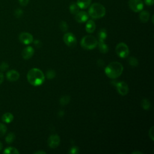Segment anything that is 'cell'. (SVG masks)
I'll use <instances>...</instances> for the list:
<instances>
[{"instance_id":"6da1fadb","label":"cell","mask_w":154,"mask_h":154,"mask_svg":"<svg viewBox=\"0 0 154 154\" xmlns=\"http://www.w3.org/2000/svg\"><path fill=\"white\" fill-rule=\"evenodd\" d=\"M26 77L28 82L33 86L40 85L43 84L45 78L43 72L37 68L30 69L27 73Z\"/></svg>"},{"instance_id":"7a4b0ae2","label":"cell","mask_w":154,"mask_h":154,"mask_svg":"<svg viewBox=\"0 0 154 154\" xmlns=\"http://www.w3.org/2000/svg\"><path fill=\"white\" fill-rule=\"evenodd\" d=\"M123 70L122 64L118 61H112L109 63L105 68V73L111 79H116L119 77Z\"/></svg>"},{"instance_id":"3957f363","label":"cell","mask_w":154,"mask_h":154,"mask_svg":"<svg viewBox=\"0 0 154 154\" xmlns=\"http://www.w3.org/2000/svg\"><path fill=\"white\" fill-rule=\"evenodd\" d=\"M106 13L105 8L99 3H93L90 7L88 14L93 19H99L103 17Z\"/></svg>"},{"instance_id":"277c9868","label":"cell","mask_w":154,"mask_h":154,"mask_svg":"<svg viewBox=\"0 0 154 154\" xmlns=\"http://www.w3.org/2000/svg\"><path fill=\"white\" fill-rule=\"evenodd\" d=\"M97 43L98 42L95 37L91 35H87L81 39V46L85 49L91 50L97 46Z\"/></svg>"},{"instance_id":"5b68a950","label":"cell","mask_w":154,"mask_h":154,"mask_svg":"<svg viewBox=\"0 0 154 154\" xmlns=\"http://www.w3.org/2000/svg\"><path fill=\"white\" fill-rule=\"evenodd\" d=\"M116 52L117 55L122 58L127 57L129 54V48L127 45L123 42L118 43L116 47Z\"/></svg>"},{"instance_id":"8992f818","label":"cell","mask_w":154,"mask_h":154,"mask_svg":"<svg viewBox=\"0 0 154 154\" xmlns=\"http://www.w3.org/2000/svg\"><path fill=\"white\" fill-rule=\"evenodd\" d=\"M111 84L116 86L118 93L122 96L126 95L129 92V87L128 84L124 81L117 82V81H111Z\"/></svg>"},{"instance_id":"52a82bcc","label":"cell","mask_w":154,"mask_h":154,"mask_svg":"<svg viewBox=\"0 0 154 154\" xmlns=\"http://www.w3.org/2000/svg\"><path fill=\"white\" fill-rule=\"evenodd\" d=\"M63 40L65 44L69 47L73 48L76 44V38L72 32H66L63 36Z\"/></svg>"},{"instance_id":"ba28073f","label":"cell","mask_w":154,"mask_h":154,"mask_svg":"<svg viewBox=\"0 0 154 154\" xmlns=\"http://www.w3.org/2000/svg\"><path fill=\"white\" fill-rule=\"evenodd\" d=\"M129 8L134 12H139L143 8V2L141 0H129Z\"/></svg>"},{"instance_id":"9c48e42d","label":"cell","mask_w":154,"mask_h":154,"mask_svg":"<svg viewBox=\"0 0 154 154\" xmlns=\"http://www.w3.org/2000/svg\"><path fill=\"white\" fill-rule=\"evenodd\" d=\"M60 143V138L57 134H53L51 135L48 140V146L52 148L55 149L57 147Z\"/></svg>"},{"instance_id":"30bf717a","label":"cell","mask_w":154,"mask_h":154,"mask_svg":"<svg viewBox=\"0 0 154 154\" xmlns=\"http://www.w3.org/2000/svg\"><path fill=\"white\" fill-rule=\"evenodd\" d=\"M19 39L20 42L25 45H29L33 42L32 35L30 33L26 32L20 33L19 36Z\"/></svg>"},{"instance_id":"8fae6325","label":"cell","mask_w":154,"mask_h":154,"mask_svg":"<svg viewBox=\"0 0 154 154\" xmlns=\"http://www.w3.org/2000/svg\"><path fill=\"white\" fill-rule=\"evenodd\" d=\"M34 54V49L31 46H27L22 52V56L25 60L31 58Z\"/></svg>"},{"instance_id":"7c38bea8","label":"cell","mask_w":154,"mask_h":154,"mask_svg":"<svg viewBox=\"0 0 154 154\" xmlns=\"http://www.w3.org/2000/svg\"><path fill=\"white\" fill-rule=\"evenodd\" d=\"M19 76L20 75L19 72L15 70H9L6 74L7 79L10 82L16 81L19 78Z\"/></svg>"},{"instance_id":"4fadbf2b","label":"cell","mask_w":154,"mask_h":154,"mask_svg":"<svg viewBox=\"0 0 154 154\" xmlns=\"http://www.w3.org/2000/svg\"><path fill=\"white\" fill-rule=\"evenodd\" d=\"M88 19V14L84 11H78L75 14V20L79 23H84Z\"/></svg>"},{"instance_id":"5bb4252c","label":"cell","mask_w":154,"mask_h":154,"mask_svg":"<svg viewBox=\"0 0 154 154\" xmlns=\"http://www.w3.org/2000/svg\"><path fill=\"white\" fill-rule=\"evenodd\" d=\"M96 29V24L93 20H89L87 21L85 25V30L88 33H92Z\"/></svg>"},{"instance_id":"9a60e30c","label":"cell","mask_w":154,"mask_h":154,"mask_svg":"<svg viewBox=\"0 0 154 154\" xmlns=\"http://www.w3.org/2000/svg\"><path fill=\"white\" fill-rule=\"evenodd\" d=\"M150 17V13L146 11V10H144L142 11L139 15V18L140 20H141V22H142L143 23H146L147 22Z\"/></svg>"},{"instance_id":"2e32d148","label":"cell","mask_w":154,"mask_h":154,"mask_svg":"<svg viewBox=\"0 0 154 154\" xmlns=\"http://www.w3.org/2000/svg\"><path fill=\"white\" fill-rule=\"evenodd\" d=\"M91 0H77V4L79 8L85 9L87 8L91 3Z\"/></svg>"},{"instance_id":"e0dca14e","label":"cell","mask_w":154,"mask_h":154,"mask_svg":"<svg viewBox=\"0 0 154 154\" xmlns=\"http://www.w3.org/2000/svg\"><path fill=\"white\" fill-rule=\"evenodd\" d=\"M13 120V115L10 112H6L2 116V120L7 123L11 122Z\"/></svg>"},{"instance_id":"ac0fdd59","label":"cell","mask_w":154,"mask_h":154,"mask_svg":"<svg viewBox=\"0 0 154 154\" xmlns=\"http://www.w3.org/2000/svg\"><path fill=\"white\" fill-rule=\"evenodd\" d=\"M97 45H98L99 49L100 52L103 54H106L108 52V45L106 43H105L104 42L99 41V42L97 43Z\"/></svg>"},{"instance_id":"d6986e66","label":"cell","mask_w":154,"mask_h":154,"mask_svg":"<svg viewBox=\"0 0 154 154\" xmlns=\"http://www.w3.org/2000/svg\"><path fill=\"white\" fill-rule=\"evenodd\" d=\"M107 37V32L105 29H101L98 32V38L99 41L100 42H104L106 38Z\"/></svg>"},{"instance_id":"ffe728a7","label":"cell","mask_w":154,"mask_h":154,"mask_svg":"<svg viewBox=\"0 0 154 154\" xmlns=\"http://www.w3.org/2000/svg\"><path fill=\"white\" fill-rule=\"evenodd\" d=\"M79 10V7H78V4L75 2H72L69 6V10L71 14H76Z\"/></svg>"},{"instance_id":"44dd1931","label":"cell","mask_w":154,"mask_h":154,"mask_svg":"<svg viewBox=\"0 0 154 154\" xmlns=\"http://www.w3.org/2000/svg\"><path fill=\"white\" fill-rule=\"evenodd\" d=\"M3 153L5 154H19V152L15 147H8L4 150Z\"/></svg>"},{"instance_id":"7402d4cb","label":"cell","mask_w":154,"mask_h":154,"mask_svg":"<svg viewBox=\"0 0 154 154\" xmlns=\"http://www.w3.org/2000/svg\"><path fill=\"white\" fill-rule=\"evenodd\" d=\"M70 100V97L67 95L62 96L60 99V103L62 106H65L69 103Z\"/></svg>"},{"instance_id":"603a6c76","label":"cell","mask_w":154,"mask_h":154,"mask_svg":"<svg viewBox=\"0 0 154 154\" xmlns=\"http://www.w3.org/2000/svg\"><path fill=\"white\" fill-rule=\"evenodd\" d=\"M141 106L142 108L144 109H148L150 108V106H151V103H150V102L149 99H143L142 100H141Z\"/></svg>"},{"instance_id":"cb8c5ba5","label":"cell","mask_w":154,"mask_h":154,"mask_svg":"<svg viewBox=\"0 0 154 154\" xmlns=\"http://www.w3.org/2000/svg\"><path fill=\"white\" fill-rule=\"evenodd\" d=\"M15 139V135L14 133L10 132L5 137V141L8 143V144H11V143H13Z\"/></svg>"},{"instance_id":"d4e9b609","label":"cell","mask_w":154,"mask_h":154,"mask_svg":"<svg viewBox=\"0 0 154 154\" xmlns=\"http://www.w3.org/2000/svg\"><path fill=\"white\" fill-rule=\"evenodd\" d=\"M128 62L129 64L132 66V67H136L138 64V60L134 57H131L128 58Z\"/></svg>"},{"instance_id":"484cf974","label":"cell","mask_w":154,"mask_h":154,"mask_svg":"<svg viewBox=\"0 0 154 154\" xmlns=\"http://www.w3.org/2000/svg\"><path fill=\"white\" fill-rule=\"evenodd\" d=\"M56 73L54 70H49L46 72V77L48 79H51L55 77Z\"/></svg>"},{"instance_id":"4316f807","label":"cell","mask_w":154,"mask_h":154,"mask_svg":"<svg viewBox=\"0 0 154 154\" xmlns=\"http://www.w3.org/2000/svg\"><path fill=\"white\" fill-rule=\"evenodd\" d=\"M7 130V126L2 123H0V138L5 134Z\"/></svg>"},{"instance_id":"83f0119b","label":"cell","mask_w":154,"mask_h":154,"mask_svg":"<svg viewBox=\"0 0 154 154\" xmlns=\"http://www.w3.org/2000/svg\"><path fill=\"white\" fill-rule=\"evenodd\" d=\"M60 28L63 32L67 31V29H68V25H67V23L65 21H61L60 23Z\"/></svg>"},{"instance_id":"f1b7e54d","label":"cell","mask_w":154,"mask_h":154,"mask_svg":"<svg viewBox=\"0 0 154 154\" xmlns=\"http://www.w3.org/2000/svg\"><path fill=\"white\" fill-rule=\"evenodd\" d=\"M8 68V64L5 62H2L0 65V70L2 72L5 71Z\"/></svg>"},{"instance_id":"f546056e","label":"cell","mask_w":154,"mask_h":154,"mask_svg":"<svg viewBox=\"0 0 154 154\" xmlns=\"http://www.w3.org/2000/svg\"><path fill=\"white\" fill-rule=\"evenodd\" d=\"M149 136L150 138L153 141L154 140V127L152 126L149 131Z\"/></svg>"},{"instance_id":"4dcf8cb0","label":"cell","mask_w":154,"mask_h":154,"mask_svg":"<svg viewBox=\"0 0 154 154\" xmlns=\"http://www.w3.org/2000/svg\"><path fill=\"white\" fill-rule=\"evenodd\" d=\"M78 152H79V149L76 146H73L72 147H71L69 151V153L72 154H76V153H78Z\"/></svg>"},{"instance_id":"1f68e13d","label":"cell","mask_w":154,"mask_h":154,"mask_svg":"<svg viewBox=\"0 0 154 154\" xmlns=\"http://www.w3.org/2000/svg\"><path fill=\"white\" fill-rule=\"evenodd\" d=\"M22 14H23V11L20 9H17L15 11V16L17 17H20L22 15Z\"/></svg>"},{"instance_id":"d6a6232c","label":"cell","mask_w":154,"mask_h":154,"mask_svg":"<svg viewBox=\"0 0 154 154\" xmlns=\"http://www.w3.org/2000/svg\"><path fill=\"white\" fill-rule=\"evenodd\" d=\"M18 1H19V4L22 6H26L29 1V0H18Z\"/></svg>"},{"instance_id":"836d02e7","label":"cell","mask_w":154,"mask_h":154,"mask_svg":"<svg viewBox=\"0 0 154 154\" xmlns=\"http://www.w3.org/2000/svg\"><path fill=\"white\" fill-rule=\"evenodd\" d=\"M153 2L154 0H144V3L148 6L152 5L153 4Z\"/></svg>"},{"instance_id":"e575fe53","label":"cell","mask_w":154,"mask_h":154,"mask_svg":"<svg viewBox=\"0 0 154 154\" xmlns=\"http://www.w3.org/2000/svg\"><path fill=\"white\" fill-rule=\"evenodd\" d=\"M3 81H4V75L1 72H0V84L3 82Z\"/></svg>"},{"instance_id":"d590c367","label":"cell","mask_w":154,"mask_h":154,"mask_svg":"<svg viewBox=\"0 0 154 154\" xmlns=\"http://www.w3.org/2000/svg\"><path fill=\"white\" fill-rule=\"evenodd\" d=\"M35 154H46V153L44 151H37V152H34Z\"/></svg>"},{"instance_id":"8d00e7d4","label":"cell","mask_w":154,"mask_h":154,"mask_svg":"<svg viewBox=\"0 0 154 154\" xmlns=\"http://www.w3.org/2000/svg\"><path fill=\"white\" fill-rule=\"evenodd\" d=\"M132 154H143V153L141 152H139V151H134V152H132Z\"/></svg>"},{"instance_id":"74e56055","label":"cell","mask_w":154,"mask_h":154,"mask_svg":"<svg viewBox=\"0 0 154 154\" xmlns=\"http://www.w3.org/2000/svg\"><path fill=\"white\" fill-rule=\"evenodd\" d=\"M58 115H59L60 116H61V117L63 116H64V112H63V111H60L58 112Z\"/></svg>"},{"instance_id":"f35d334b","label":"cell","mask_w":154,"mask_h":154,"mask_svg":"<svg viewBox=\"0 0 154 154\" xmlns=\"http://www.w3.org/2000/svg\"><path fill=\"white\" fill-rule=\"evenodd\" d=\"M2 149V143L0 142V151Z\"/></svg>"}]
</instances>
